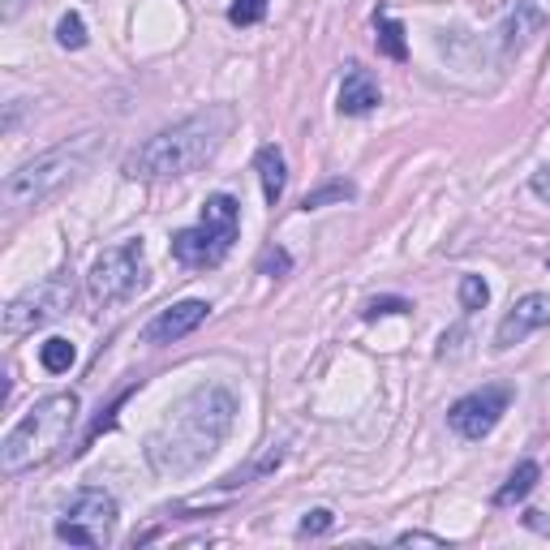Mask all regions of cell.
I'll list each match as a JSON object with an SVG mask.
<instances>
[{
  "label": "cell",
  "instance_id": "cell-1",
  "mask_svg": "<svg viewBox=\"0 0 550 550\" xmlns=\"http://www.w3.org/2000/svg\"><path fill=\"white\" fill-rule=\"evenodd\" d=\"M233 413H237L233 392L215 383L177 400L164 422H159V430L147 439L151 469L159 477H185L198 465H207L228 439V430H233Z\"/></svg>",
  "mask_w": 550,
  "mask_h": 550
},
{
  "label": "cell",
  "instance_id": "cell-2",
  "mask_svg": "<svg viewBox=\"0 0 550 550\" xmlns=\"http://www.w3.org/2000/svg\"><path fill=\"white\" fill-rule=\"evenodd\" d=\"M228 129H233V108L215 104L207 112L177 121L172 129H159L155 138H147L138 151H129L125 159V177L129 181H177L190 177L202 164H211L215 151L224 147Z\"/></svg>",
  "mask_w": 550,
  "mask_h": 550
},
{
  "label": "cell",
  "instance_id": "cell-3",
  "mask_svg": "<svg viewBox=\"0 0 550 550\" xmlns=\"http://www.w3.org/2000/svg\"><path fill=\"white\" fill-rule=\"evenodd\" d=\"M78 422V396L74 392H56L35 400L31 409L22 413V422L5 434L0 443V473H26L43 465L48 456H56L69 439V430Z\"/></svg>",
  "mask_w": 550,
  "mask_h": 550
},
{
  "label": "cell",
  "instance_id": "cell-4",
  "mask_svg": "<svg viewBox=\"0 0 550 550\" xmlns=\"http://www.w3.org/2000/svg\"><path fill=\"white\" fill-rule=\"evenodd\" d=\"M91 151H95V134H82L74 142H61V147L26 159L22 168H13L5 177V185H0V202H5V211H26V207L48 202L61 185H69L86 168Z\"/></svg>",
  "mask_w": 550,
  "mask_h": 550
},
{
  "label": "cell",
  "instance_id": "cell-5",
  "mask_svg": "<svg viewBox=\"0 0 550 550\" xmlns=\"http://www.w3.org/2000/svg\"><path fill=\"white\" fill-rule=\"evenodd\" d=\"M237 233H241V202L233 194H211L202 202V220L194 228L172 233V258L194 271L220 267L228 250H233Z\"/></svg>",
  "mask_w": 550,
  "mask_h": 550
},
{
  "label": "cell",
  "instance_id": "cell-6",
  "mask_svg": "<svg viewBox=\"0 0 550 550\" xmlns=\"http://www.w3.org/2000/svg\"><path fill=\"white\" fill-rule=\"evenodd\" d=\"M142 284H147V250H142V241L112 245L86 271V293H91L95 306L129 301L134 293H142Z\"/></svg>",
  "mask_w": 550,
  "mask_h": 550
},
{
  "label": "cell",
  "instance_id": "cell-7",
  "mask_svg": "<svg viewBox=\"0 0 550 550\" xmlns=\"http://www.w3.org/2000/svg\"><path fill=\"white\" fill-rule=\"evenodd\" d=\"M117 529V499L99 486H86L69 499V508L56 520V538L69 546H104Z\"/></svg>",
  "mask_w": 550,
  "mask_h": 550
},
{
  "label": "cell",
  "instance_id": "cell-8",
  "mask_svg": "<svg viewBox=\"0 0 550 550\" xmlns=\"http://www.w3.org/2000/svg\"><path fill=\"white\" fill-rule=\"evenodd\" d=\"M69 306H74V280L69 275H48V280L31 284L22 297H13L5 306V336H26V331L69 314Z\"/></svg>",
  "mask_w": 550,
  "mask_h": 550
},
{
  "label": "cell",
  "instance_id": "cell-9",
  "mask_svg": "<svg viewBox=\"0 0 550 550\" xmlns=\"http://www.w3.org/2000/svg\"><path fill=\"white\" fill-rule=\"evenodd\" d=\"M508 404H512V387H482V392L460 396L452 409H447V426H452L460 439L477 443L499 426V417L508 413Z\"/></svg>",
  "mask_w": 550,
  "mask_h": 550
},
{
  "label": "cell",
  "instance_id": "cell-10",
  "mask_svg": "<svg viewBox=\"0 0 550 550\" xmlns=\"http://www.w3.org/2000/svg\"><path fill=\"white\" fill-rule=\"evenodd\" d=\"M207 314H211V301H177V306H168V310H159L147 327H142V340L147 344H177L185 340L190 331H198L202 323H207Z\"/></svg>",
  "mask_w": 550,
  "mask_h": 550
},
{
  "label": "cell",
  "instance_id": "cell-11",
  "mask_svg": "<svg viewBox=\"0 0 550 550\" xmlns=\"http://www.w3.org/2000/svg\"><path fill=\"white\" fill-rule=\"evenodd\" d=\"M550 323V297L546 293H529L520 297L516 306L503 314V323L495 331V349H512V344H520L525 336H533L538 327Z\"/></svg>",
  "mask_w": 550,
  "mask_h": 550
},
{
  "label": "cell",
  "instance_id": "cell-12",
  "mask_svg": "<svg viewBox=\"0 0 550 550\" xmlns=\"http://www.w3.org/2000/svg\"><path fill=\"white\" fill-rule=\"evenodd\" d=\"M550 22V0H516L508 26H503V48L520 52L525 43H533L542 35V26Z\"/></svg>",
  "mask_w": 550,
  "mask_h": 550
},
{
  "label": "cell",
  "instance_id": "cell-13",
  "mask_svg": "<svg viewBox=\"0 0 550 550\" xmlns=\"http://www.w3.org/2000/svg\"><path fill=\"white\" fill-rule=\"evenodd\" d=\"M379 104H383V95H379V82L370 78V69L349 65V74L340 82V112L344 117H366Z\"/></svg>",
  "mask_w": 550,
  "mask_h": 550
},
{
  "label": "cell",
  "instance_id": "cell-14",
  "mask_svg": "<svg viewBox=\"0 0 550 550\" xmlns=\"http://www.w3.org/2000/svg\"><path fill=\"white\" fill-rule=\"evenodd\" d=\"M254 168H258V181H263V198H267V207H275V202L284 198V185H288V168H284L280 147H258Z\"/></svg>",
  "mask_w": 550,
  "mask_h": 550
},
{
  "label": "cell",
  "instance_id": "cell-15",
  "mask_svg": "<svg viewBox=\"0 0 550 550\" xmlns=\"http://www.w3.org/2000/svg\"><path fill=\"white\" fill-rule=\"evenodd\" d=\"M538 477H542V469L533 465V460H520V465L512 469L508 482H503V486L495 490V508H512V503H520L533 486H538Z\"/></svg>",
  "mask_w": 550,
  "mask_h": 550
},
{
  "label": "cell",
  "instance_id": "cell-16",
  "mask_svg": "<svg viewBox=\"0 0 550 550\" xmlns=\"http://www.w3.org/2000/svg\"><path fill=\"white\" fill-rule=\"evenodd\" d=\"M374 43H379L383 56H392V61H404L409 56V43H404V26L392 18V13H374Z\"/></svg>",
  "mask_w": 550,
  "mask_h": 550
},
{
  "label": "cell",
  "instance_id": "cell-17",
  "mask_svg": "<svg viewBox=\"0 0 550 550\" xmlns=\"http://www.w3.org/2000/svg\"><path fill=\"white\" fill-rule=\"evenodd\" d=\"M39 361H43V370H48V374H65V370L78 361L74 340H65V336L43 340V344H39Z\"/></svg>",
  "mask_w": 550,
  "mask_h": 550
},
{
  "label": "cell",
  "instance_id": "cell-18",
  "mask_svg": "<svg viewBox=\"0 0 550 550\" xmlns=\"http://www.w3.org/2000/svg\"><path fill=\"white\" fill-rule=\"evenodd\" d=\"M353 198H357L353 181H331V185H318V190H310L306 198H301V211H323V207H331V202H353Z\"/></svg>",
  "mask_w": 550,
  "mask_h": 550
},
{
  "label": "cell",
  "instance_id": "cell-19",
  "mask_svg": "<svg viewBox=\"0 0 550 550\" xmlns=\"http://www.w3.org/2000/svg\"><path fill=\"white\" fill-rule=\"evenodd\" d=\"M56 43H61V48H69V52L86 48V22L78 18V13H65V18L56 22Z\"/></svg>",
  "mask_w": 550,
  "mask_h": 550
},
{
  "label": "cell",
  "instance_id": "cell-20",
  "mask_svg": "<svg viewBox=\"0 0 550 550\" xmlns=\"http://www.w3.org/2000/svg\"><path fill=\"white\" fill-rule=\"evenodd\" d=\"M486 301H490V288H486L482 275H460V306H465V310H482Z\"/></svg>",
  "mask_w": 550,
  "mask_h": 550
},
{
  "label": "cell",
  "instance_id": "cell-21",
  "mask_svg": "<svg viewBox=\"0 0 550 550\" xmlns=\"http://www.w3.org/2000/svg\"><path fill=\"white\" fill-rule=\"evenodd\" d=\"M263 13H267V0H233V5H228V22L254 26V22H263Z\"/></svg>",
  "mask_w": 550,
  "mask_h": 550
},
{
  "label": "cell",
  "instance_id": "cell-22",
  "mask_svg": "<svg viewBox=\"0 0 550 550\" xmlns=\"http://www.w3.org/2000/svg\"><path fill=\"white\" fill-rule=\"evenodd\" d=\"M404 310H413L404 297H370V301H366V310H361V318H379V314H404Z\"/></svg>",
  "mask_w": 550,
  "mask_h": 550
},
{
  "label": "cell",
  "instance_id": "cell-23",
  "mask_svg": "<svg viewBox=\"0 0 550 550\" xmlns=\"http://www.w3.org/2000/svg\"><path fill=\"white\" fill-rule=\"evenodd\" d=\"M258 267H263V275H284L288 267H293V258H288V254L280 250V245H275V250H263Z\"/></svg>",
  "mask_w": 550,
  "mask_h": 550
},
{
  "label": "cell",
  "instance_id": "cell-24",
  "mask_svg": "<svg viewBox=\"0 0 550 550\" xmlns=\"http://www.w3.org/2000/svg\"><path fill=\"white\" fill-rule=\"evenodd\" d=\"M331 525H336V520H331V512H327V508H314L306 520H301V533L310 538V533H327Z\"/></svg>",
  "mask_w": 550,
  "mask_h": 550
},
{
  "label": "cell",
  "instance_id": "cell-25",
  "mask_svg": "<svg viewBox=\"0 0 550 550\" xmlns=\"http://www.w3.org/2000/svg\"><path fill=\"white\" fill-rule=\"evenodd\" d=\"M396 542H400V546H439V550L447 546V542L439 538V533H422V529H413V533H400Z\"/></svg>",
  "mask_w": 550,
  "mask_h": 550
},
{
  "label": "cell",
  "instance_id": "cell-26",
  "mask_svg": "<svg viewBox=\"0 0 550 550\" xmlns=\"http://www.w3.org/2000/svg\"><path fill=\"white\" fill-rule=\"evenodd\" d=\"M460 340H465V331H447V336H443V349H439V357H456L460 353Z\"/></svg>",
  "mask_w": 550,
  "mask_h": 550
},
{
  "label": "cell",
  "instance_id": "cell-27",
  "mask_svg": "<svg viewBox=\"0 0 550 550\" xmlns=\"http://www.w3.org/2000/svg\"><path fill=\"white\" fill-rule=\"evenodd\" d=\"M533 194H538V198H546V202H550V168H542V172H533Z\"/></svg>",
  "mask_w": 550,
  "mask_h": 550
},
{
  "label": "cell",
  "instance_id": "cell-28",
  "mask_svg": "<svg viewBox=\"0 0 550 550\" xmlns=\"http://www.w3.org/2000/svg\"><path fill=\"white\" fill-rule=\"evenodd\" d=\"M26 9V0H5V9H0V18L5 22H18V13Z\"/></svg>",
  "mask_w": 550,
  "mask_h": 550
}]
</instances>
